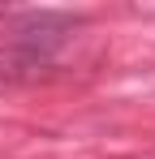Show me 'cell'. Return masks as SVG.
<instances>
[]
</instances>
